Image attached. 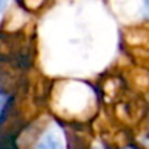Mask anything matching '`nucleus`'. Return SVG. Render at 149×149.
<instances>
[{
	"label": "nucleus",
	"instance_id": "f257e3e1",
	"mask_svg": "<svg viewBox=\"0 0 149 149\" xmlns=\"http://www.w3.org/2000/svg\"><path fill=\"white\" fill-rule=\"evenodd\" d=\"M35 149H64V143L56 132H48L36 143Z\"/></svg>",
	"mask_w": 149,
	"mask_h": 149
},
{
	"label": "nucleus",
	"instance_id": "f03ea898",
	"mask_svg": "<svg viewBox=\"0 0 149 149\" xmlns=\"http://www.w3.org/2000/svg\"><path fill=\"white\" fill-rule=\"evenodd\" d=\"M143 15H145V16H149V0H145V1H143Z\"/></svg>",
	"mask_w": 149,
	"mask_h": 149
},
{
	"label": "nucleus",
	"instance_id": "7ed1b4c3",
	"mask_svg": "<svg viewBox=\"0 0 149 149\" xmlns=\"http://www.w3.org/2000/svg\"><path fill=\"white\" fill-rule=\"evenodd\" d=\"M7 4H9V0H0V12L6 10Z\"/></svg>",
	"mask_w": 149,
	"mask_h": 149
},
{
	"label": "nucleus",
	"instance_id": "20e7f679",
	"mask_svg": "<svg viewBox=\"0 0 149 149\" xmlns=\"http://www.w3.org/2000/svg\"><path fill=\"white\" fill-rule=\"evenodd\" d=\"M3 106H4V101H3V97L0 94V120H1V114H3Z\"/></svg>",
	"mask_w": 149,
	"mask_h": 149
}]
</instances>
